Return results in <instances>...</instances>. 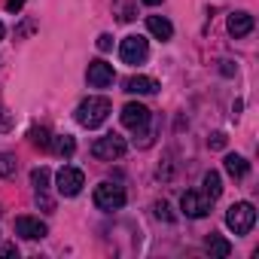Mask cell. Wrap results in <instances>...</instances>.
I'll return each instance as SVG.
<instances>
[{"instance_id":"6da1fadb","label":"cell","mask_w":259,"mask_h":259,"mask_svg":"<svg viewBox=\"0 0 259 259\" xmlns=\"http://www.w3.org/2000/svg\"><path fill=\"white\" fill-rule=\"evenodd\" d=\"M110 110H113V107H110L107 98H85V101L76 107V122H79L82 128H98V125L107 122Z\"/></svg>"},{"instance_id":"7a4b0ae2","label":"cell","mask_w":259,"mask_h":259,"mask_svg":"<svg viewBox=\"0 0 259 259\" xmlns=\"http://www.w3.org/2000/svg\"><path fill=\"white\" fill-rule=\"evenodd\" d=\"M253 223H256V210H253L250 201H238V204H232V207L226 210V226H229L235 235H247V232L253 229Z\"/></svg>"},{"instance_id":"3957f363","label":"cell","mask_w":259,"mask_h":259,"mask_svg":"<svg viewBox=\"0 0 259 259\" xmlns=\"http://www.w3.org/2000/svg\"><path fill=\"white\" fill-rule=\"evenodd\" d=\"M82 186H85V174H82L79 168H73V165H64V168L55 174V189H58V195H64V198L79 195Z\"/></svg>"},{"instance_id":"277c9868","label":"cell","mask_w":259,"mask_h":259,"mask_svg":"<svg viewBox=\"0 0 259 259\" xmlns=\"http://www.w3.org/2000/svg\"><path fill=\"white\" fill-rule=\"evenodd\" d=\"M125 153H128V144H125V138H119V135H107V138H98V141L92 144V156L101 159V162L122 159Z\"/></svg>"},{"instance_id":"5b68a950","label":"cell","mask_w":259,"mask_h":259,"mask_svg":"<svg viewBox=\"0 0 259 259\" xmlns=\"http://www.w3.org/2000/svg\"><path fill=\"white\" fill-rule=\"evenodd\" d=\"M147 55H150V43H147V37H141V34H132V37H125V40L119 43V58H122L125 64H144Z\"/></svg>"},{"instance_id":"8992f818","label":"cell","mask_w":259,"mask_h":259,"mask_svg":"<svg viewBox=\"0 0 259 259\" xmlns=\"http://www.w3.org/2000/svg\"><path fill=\"white\" fill-rule=\"evenodd\" d=\"M92 201H95L98 210H119L125 204V189L116 186V183H101V186H95Z\"/></svg>"},{"instance_id":"52a82bcc","label":"cell","mask_w":259,"mask_h":259,"mask_svg":"<svg viewBox=\"0 0 259 259\" xmlns=\"http://www.w3.org/2000/svg\"><path fill=\"white\" fill-rule=\"evenodd\" d=\"M119 119H122L125 128H132V132H147V125H150V110H147L144 104L132 101V104H125V107H122Z\"/></svg>"},{"instance_id":"ba28073f","label":"cell","mask_w":259,"mask_h":259,"mask_svg":"<svg viewBox=\"0 0 259 259\" xmlns=\"http://www.w3.org/2000/svg\"><path fill=\"white\" fill-rule=\"evenodd\" d=\"M31 186L37 192V204L43 210H55V201L49 198V168H34L31 171Z\"/></svg>"},{"instance_id":"9c48e42d","label":"cell","mask_w":259,"mask_h":259,"mask_svg":"<svg viewBox=\"0 0 259 259\" xmlns=\"http://www.w3.org/2000/svg\"><path fill=\"white\" fill-rule=\"evenodd\" d=\"M85 79H89V85L92 89H107V85H113V79H116V73H113V64H107V61H92L89 64V70H85Z\"/></svg>"},{"instance_id":"30bf717a","label":"cell","mask_w":259,"mask_h":259,"mask_svg":"<svg viewBox=\"0 0 259 259\" xmlns=\"http://www.w3.org/2000/svg\"><path fill=\"white\" fill-rule=\"evenodd\" d=\"M180 207H183V213H186L189 220H201V217H207V210H210V201H207L201 192H183V198H180Z\"/></svg>"},{"instance_id":"8fae6325","label":"cell","mask_w":259,"mask_h":259,"mask_svg":"<svg viewBox=\"0 0 259 259\" xmlns=\"http://www.w3.org/2000/svg\"><path fill=\"white\" fill-rule=\"evenodd\" d=\"M49 229H46V223H40L37 217H19L16 220V235H22L25 241H37V238H43Z\"/></svg>"},{"instance_id":"7c38bea8","label":"cell","mask_w":259,"mask_h":259,"mask_svg":"<svg viewBox=\"0 0 259 259\" xmlns=\"http://www.w3.org/2000/svg\"><path fill=\"white\" fill-rule=\"evenodd\" d=\"M122 85H125L128 95H153V92H159V82L153 76H128Z\"/></svg>"},{"instance_id":"4fadbf2b","label":"cell","mask_w":259,"mask_h":259,"mask_svg":"<svg viewBox=\"0 0 259 259\" xmlns=\"http://www.w3.org/2000/svg\"><path fill=\"white\" fill-rule=\"evenodd\" d=\"M253 31V16L250 13H232L229 16V34L238 40V37H247Z\"/></svg>"},{"instance_id":"5bb4252c","label":"cell","mask_w":259,"mask_h":259,"mask_svg":"<svg viewBox=\"0 0 259 259\" xmlns=\"http://www.w3.org/2000/svg\"><path fill=\"white\" fill-rule=\"evenodd\" d=\"M147 31H150L156 40H171V37H174V25H171L165 16H147Z\"/></svg>"},{"instance_id":"9a60e30c","label":"cell","mask_w":259,"mask_h":259,"mask_svg":"<svg viewBox=\"0 0 259 259\" xmlns=\"http://www.w3.org/2000/svg\"><path fill=\"white\" fill-rule=\"evenodd\" d=\"M201 186H204V189H201V195H204L210 204L223 195V180H220V174H217V171H207V174L201 177Z\"/></svg>"},{"instance_id":"2e32d148","label":"cell","mask_w":259,"mask_h":259,"mask_svg":"<svg viewBox=\"0 0 259 259\" xmlns=\"http://www.w3.org/2000/svg\"><path fill=\"white\" fill-rule=\"evenodd\" d=\"M49 150H52V153H58L61 159H70V156L76 153V141H73L70 135H58V138H52V141H49Z\"/></svg>"},{"instance_id":"e0dca14e","label":"cell","mask_w":259,"mask_h":259,"mask_svg":"<svg viewBox=\"0 0 259 259\" xmlns=\"http://www.w3.org/2000/svg\"><path fill=\"white\" fill-rule=\"evenodd\" d=\"M226 171H229L235 180H241V177H247L250 165H247V159H244V156H238V153H229V156H226Z\"/></svg>"},{"instance_id":"ac0fdd59","label":"cell","mask_w":259,"mask_h":259,"mask_svg":"<svg viewBox=\"0 0 259 259\" xmlns=\"http://www.w3.org/2000/svg\"><path fill=\"white\" fill-rule=\"evenodd\" d=\"M207 250H210L213 256H220V259H226V256L232 253V244H229L226 238H220V235H213V232H210V235H207Z\"/></svg>"},{"instance_id":"d6986e66","label":"cell","mask_w":259,"mask_h":259,"mask_svg":"<svg viewBox=\"0 0 259 259\" xmlns=\"http://www.w3.org/2000/svg\"><path fill=\"white\" fill-rule=\"evenodd\" d=\"M16 168H19V162L13 153H0V177H13Z\"/></svg>"},{"instance_id":"ffe728a7","label":"cell","mask_w":259,"mask_h":259,"mask_svg":"<svg viewBox=\"0 0 259 259\" xmlns=\"http://www.w3.org/2000/svg\"><path fill=\"white\" fill-rule=\"evenodd\" d=\"M49 132H46V128H31V144L34 147H43V150H49Z\"/></svg>"},{"instance_id":"44dd1931","label":"cell","mask_w":259,"mask_h":259,"mask_svg":"<svg viewBox=\"0 0 259 259\" xmlns=\"http://www.w3.org/2000/svg\"><path fill=\"white\" fill-rule=\"evenodd\" d=\"M10 128H13V116L7 113L4 104H0V132H10Z\"/></svg>"},{"instance_id":"7402d4cb","label":"cell","mask_w":259,"mask_h":259,"mask_svg":"<svg viewBox=\"0 0 259 259\" xmlns=\"http://www.w3.org/2000/svg\"><path fill=\"white\" fill-rule=\"evenodd\" d=\"M110 46H113V37H110V34H101V37H98V49H101V52H110Z\"/></svg>"},{"instance_id":"603a6c76","label":"cell","mask_w":259,"mask_h":259,"mask_svg":"<svg viewBox=\"0 0 259 259\" xmlns=\"http://www.w3.org/2000/svg\"><path fill=\"white\" fill-rule=\"evenodd\" d=\"M207 144H210L213 150H223V147H226V135H220V132H217V135H210V141H207Z\"/></svg>"},{"instance_id":"cb8c5ba5","label":"cell","mask_w":259,"mask_h":259,"mask_svg":"<svg viewBox=\"0 0 259 259\" xmlns=\"http://www.w3.org/2000/svg\"><path fill=\"white\" fill-rule=\"evenodd\" d=\"M156 217H159V220H171V213H168V204H165V201H156Z\"/></svg>"},{"instance_id":"d4e9b609","label":"cell","mask_w":259,"mask_h":259,"mask_svg":"<svg viewBox=\"0 0 259 259\" xmlns=\"http://www.w3.org/2000/svg\"><path fill=\"white\" fill-rule=\"evenodd\" d=\"M25 4H28V0H7V10H10V13H19Z\"/></svg>"},{"instance_id":"484cf974","label":"cell","mask_w":259,"mask_h":259,"mask_svg":"<svg viewBox=\"0 0 259 259\" xmlns=\"http://www.w3.org/2000/svg\"><path fill=\"white\" fill-rule=\"evenodd\" d=\"M13 253H19L13 244H7V247H0V256H13Z\"/></svg>"},{"instance_id":"4316f807","label":"cell","mask_w":259,"mask_h":259,"mask_svg":"<svg viewBox=\"0 0 259 259\" xmlns=\"http://www.w3.org/2000/svg\"><path fill=\"white\" fill-rule=\"evenodd\" d=\"M223 73L229 76V73H235V67H232V61H223Z\"/></svg>"},{"instance_id":"83f0119b","label":"cell","mask_w":259,"mask_h":259,"mask_svg":"<svg viewBox=\"0 0 259 259\" xmlns=\"http://www.w3.org/2000/svg\"><path fill=\"white\" fill-rule=\"evenodd\" d=\"M144 4H147V7H159V4H162V0H144Z\"/></svg>"},{"instance_id":"f1b7e54d","label":"cell","mask_w":259,"mask_h":259,"mask_svg":"<svg viewBox=\"0 0 259 259\" xmlns=\"http://www.w3.org/2000/svg\"><path fill=\"white\" fill-rule=\"evenodd\" d=\"M4 34H7V28H4V22H0V40H4Z\"/></svg>"}]
</instances>
